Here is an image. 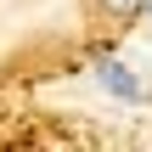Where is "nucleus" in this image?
I'll return each mask as SVG.
<instances>
[{
    "instance_id": "obj_1",
    "label": "nucleus",
    "mask_w": 152,
    "mask_h": 152,
    "mask_svg": "<svg viewBox=\"0 0 152 152\" xmlns=\"http://www.w3.org/2000/svg\"><path fill=\"white\" fill-rule=\"evenodd\" d=\"M96 79H102V90H113L118 102H141V79L124 68V62H113V56H102L96 62Z\"/></svg>"
},
{
    "instance_id": "obj_2",
    "label": "nucleus",
    "mask_w": 152,
    "mask_h": 152,
    "mask_svg": "<svg viewBox=\"0 0 152 152\" xmlns=\"http://www.w3.org/2000/svg\"><path fill=\"white\" fill-rule=\"evenodd\" d=\"M96 6H102L107 17H135V11H141L147 0H96Z\"/></svg>"
},
{
    "instance_id": "obj_3",
    "label": "nucleus",
    "mask_w": 152,
    "mask_h": 152,
    "mask_svg": "<svg viewBox=\"0 0 152 152\" xmlns=\"http://www.w3.org/2000/svg\"><path fill=\"white\" fill-rule=\"evenodd\" d=\"M147 6H152V0H147Z\"/></svg>"
}]
</instances>
